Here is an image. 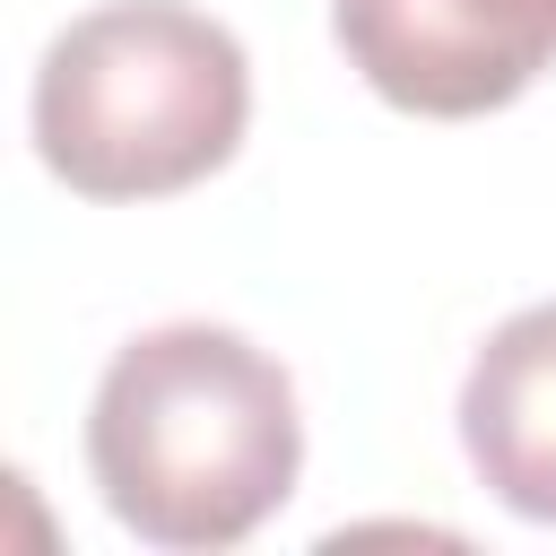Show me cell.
Listing matches in <instances>:
<instances>
[{
    "instance_id": "277c9868",
    "label": "cell",
    "mask_w": 556,
    "mask_h": 556,
    "mask_svg": "<svg viewBox=\"0 0 556 556\" xmlns=\"http://www.w3.org/2000/svg\"><path fill=\"white\" fill-rule=\"evenodd\" d=\"M460 443L504 513L556 521V304L486 330L460 382Z\"/></svg>"
},
{
    "instance_id": "7a4b0ae2",
    "label": "cell",
    "mask_w": 556,
    "mask_h": 556,
    "mask_svg": "<svg viewBox=\"0 0 556 556\" xmlns=\"http://www.w3.org/2000/svg\"><path fill=\"white\" fill-rule=\"evenodd\" d=\"M252 122L243 43L182 0H104L43 43L35 156L78 200H165L235 156Z\"/></svg>"
},
{
    "instance_id": "6da1fadb",
    "label": "cell",
    "mask_w": 556,
    "mask_h": 556,
    "mask_svg": "<svg viewBox=\"0 0 556 556\" xmlns=\"http://www.w3.org/2000/svg\"><path fill=\"white\" fill-rule=\"evenodd\" d=\"M87 469L104 513L148 547H235L295 495V382L226 321L139 330L96 382Z\"/></svg>"
},
{
    "instance_id": "3957f363",
    "label": "cell",
    "mask_w": 556,
    "mask_h": 556,
    "mask_svg": "<svg viewBox=\"0 0 556 556\" xmlns=\"http://www.w3.org/2000/svg\"><path fill=\"white\" fill-rule=\"evenodd\" d=\"M348 70L426 122L513 104L556 61V0H330Z\"/></svg>"
}]
</instances>
